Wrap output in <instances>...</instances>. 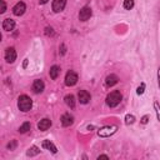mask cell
I'll return each mask as SVG.
<instances>
[{
  "label": "cell",
  "instance_id": "24",
  "mask_svg": "<svg viewBox=\"0 0 160 160\" xmlns=\"http://www.w3.org/2000/svg\"><path fill=\"white\" fill-rule=\"evenodd\" d=\"M144 90H145V84L144 83H141V85L138 88V90H136V93L139 94V95H141L143 93H144Z\"/></svg>",
  "mask_w": 160,
  "mask_h": 160
},
{
  "label": "cell",
  "instance_id": "8",
  "mask_svg": "<svg viewBox=\"0 0 160 160\" xmlns=\"http://www.w3.org/2000/svg\"><path fill=\"white\" fill-rule=\"evenodd\" d=\"M25 10H26V5H25L23 2H19V3H16V4L14 5V8H13V14L16 15V16H20V15H23V14L25 13Z\"/></svg>",
  "mask_w": 160,
  "mask_h": 160
},
{
  "label": "cell",
  "instance_id": "26",
  "mask_svg": "<svg viewBox=\"0 0 160 160\" xmlns=\"http://www.w3.org/2000/svg\"><path fill=\"white\" fill-rule=\"evenodd\" d=\"M45 30H46V31H45V34H46V35H54V31H53V29H51V28H46Z\"/></svg>",
  "mask_w": 160,
  "mask_h": 160
},
{
  "label": "cell",
  "instance_id": "11",
  "mask_svg": "<svg viewBox=\"0 0 160 160\" xmlns=\"http://www.w3.org/2000/svg\"><path fill=\"white\" fill-rule=\"evenodd\" d=\"M78 99L81 104H88L89 100H90V94L86 90H80L78 93Z\"/></svg>",
  "mask_w": 160,
  "mask_h": 160
},
{
  "label": "cell",
  "instance_id": "15",
  "mask_svg": "<svg viewBox=\"0 0 160 160\" xmlns=\"http://www.w3.org/2000/svg\"><path fill=\"white\" fill-rule=\"evenodd\" d=\"M43 148L46 149V150H49V151H51L53 154H56V153H58L56 146H55L50 140H44V141H43Z\"/></svg>",
  "mask_w": 160,
  "mask_h": 160
},
{
  "label": "cell",
  "instance_id": "4",
  "mask_svg": "<svg viewBox=\"0 0 160 160\" xmlns=\"http://www.w3.org/2000/svg\"><path fill=\"white\" fill-rule=\"evenodd\" d=\"M78 74L75 71H68L67 75H65V85L67 86H74L76 83H78Z\"/></svg>",
  "mask_w": 160,
  "mask_h": 160
},
{
  "label": "cell",
  "instance_id": "29",
  "mask_svg": "<svg viewBox=\"0 0 160 160\" xmlns=\"http://www.w3.org/2000/svg\"><path fill=\"white\" fill-rule=\"evenodd\" d=\"M67 53V49H65V45H61V55H64V54H65Z\"/></svg>",
  "mask_w": 160,
  "mask_h": 160
},
{
  "label": "cell",
  "instance_id": "18",
  "mask_svg": "<svg viewBox=\"0 0 160 160\" xmlns=\"http://www.w3.org/2000/svg\"><path fill=\"white\" fill-rule=\"evenodd\" d=\"M40 153V149L38 148V146H31L28 151H26V155L28 156H35V155H38Z\"/></svg>",
  "mask_w": 160,
  "mask_h": 160
},
{
  "label": "cell",
  "instance_id": "14",
  "mask_svg": "<svg viewBox=\"0 0 160 160\" xmlns=\"http://www.w3.org/2000/svg\"><path fill=\"white\" fill-rule=\"evenodd\" d=\"M118 76L116 75H114V74H110V75H108L106 76V79H105V86H108V88H110V86H114L115 84H118Z\"/></svg>",
  "mask_w": 160,
  "mask_h": 160
},
{
  "label": "cell",
  "instance_id": "21",
  "mask_svg": "<svg viewBox=\"0 0 160 160\" xmlns=\"http://www.w3.org/2000/svg\"><path fill=\"white\" fill-rule=\"evenodd\" d=\"M134 121H135V116H134V115L128 114V115L125 116V124H126V125H130V124H133Z\"/></svg>",
  "mask_w": 160,
  "mask_h": 160
},
{
  "label": "cell",
  "instance_id": "9",
  "mask_svg": "<svg viewBox=\"0 0 160 160\" xmlns=\"http://www.w3.org/2000/svg\"><path fill=\"white\" fill-rule=\"evenodd\" d=\"M50 126H51V120L48 119V118H44V119H41V120L38 123V129H39L40 132L48 130Z\"/></svg>",
  "mask_w": 160,
  "mask_h": 160
},
{
  "label": "cell",
  "instance_id": "17",
  "mask_svg": "<svg viewBox=\"0 0 160 160\" xmlns=\"http://www.w3.org/2000/svg\"><path fill=\"white\" fill-rule=\"evenodd\" d=\"M59 73H60V69H59V67H58V65H53V67L50 68V71H49V74H50V78H51L53 80L58 79V76H59Z\"/></svg>",
  "mask_w": 160,
  "mask_h": 160
},
{
  "label": "cell",
  "instance_id": "13",
  "mask_svg": "<svg viewBox=\"0 0 160 160\" xmlns=\"http://www.w3.org/2000/svg\"><path fill=\"white\" fill-rule=\"evenodd\" d=\"M14 28H15V21L13 19L8 18L3 21V29L5 31H11V30H14Z\"/></svg>",
  "mask_w": 160,
  "mask_h": 160
},
{
  "label": "cell",
  "instance_id": "12",
  "mask_svg": "<svg viewBox=\"0 0 160 160\" xmlns=\"http://www.w3.org/2000/svg\"><path fill=\"white\" fill-rule=\"evenodd\" d=\"M61 125L63 126H70L73 123H74V116L73 115H70L69 113H67V114H64L63 116H61Z\"/></svg>",
  "mask_w": 160,
  "mask_h": 160
},
{
  "label": "cell",
  "instance_id": "6",
  "mask_svg": "<svg viewBox=\"0 0 160 160\" xmlns=\"http://www.w3.org/2000/svg\"><path fill=\"white\" fill-rule=\"evenodd\" d=\"M93 15V11H91V9L89 8V6H84L80 11H79V20H81V21H86V20H89L90 19V16Z\"/></svg>",
  "mask_w": 160,
  "mask_h": 160
},
{
  "label": "cell",
  "instance_id": "25",
  "mask_svg": "<svg viewBox=\"0 0 160 160\" xmlns=\"http://www.w3.org/2000/svg\"><path fill=\"white\" fill-rule=\"evenodd\" d=\"M15 146H16V141H15V140H13L11 144H8V149H9V150H13Z\"/></svg>",
  "mask_w": 160,
  "mask_h": 160
},
{
  "label": "cell",
  "instance_id": "1",
  "mask_svg": "<svg viewBox=\"0 0 160 160\" xmlns=\"http://www.w3.org/2000/svg\"><path fill=\"white\" fill-rule=\"evenodd\" d=\"M33 106V100H31L28 95H20L19 99H18V108L20 111L23 113H26L31 109Z\"/></svg>",
  "mask_w": 160,
  "mask_h": 160
},
{
  "label": "cell",
  "instance_id": "3",
  "mask_svg": "<svg viewBox=\"0 0 160 160\" xmlns=\"http://www.w3.org/2000/svg\"><path fill=\"white\" fill-rule=\"evenodd\" d=\"M118 130V126L116 125H106V126H103L98 130V135L100 138H109L111 135H114Z\"/></svg>",
  "mask_w": 160,
  "mask_h": 160
},
{
  "label": "cell",
  "instance_id": "31",
  "mask_svg": "<svg viewBox=\"0 0 160 160\" xmlns=\"http://www.w3.org/2000/svg\"><path fill=\"white\" fill-rule=\"evenodd\" d=\"M49 0H40V4H46Z\"/></svg>",
  "mask_w": 160,
  "mask_h": 160
},
{
  "label": "cell",
  "instance_id": "32",
  "mask_svg": "<svg viewBox=\"0 0 160 160\" xmlns=\"http://www.w3.org/2000/svg\"><path fill=\"white\" fill-rule=\"evenodd\" d=\"M26 65H28V59H25V61H24V68H26Z\"/></svg>",
  "mask_w": 160,
  "mask_h": 160
},
{
  "label": "cell",
  "instance_id": "28",
  "mask_svg": "<svg viewBox=\"0 0 160 160\" xmlns=\"http://www.w3.org/2000/svg\"><path fill=\"white\" fill-rule=\"evenodd\" d=\"M158 85H159V88H160V67H159V69H158Z\"/></svg>",
  "mask_w": 160,
  "mask_h": 160
},
{
  "label": "cell",
  "instance_id": "22",
  "mask_svg": "<svg viewBox=\"0 0 160 160\" xmlns=\"http://www.w3.org/2000/svg\"><path fill=\"white\" fill-rule=\"evenodd\" d=\"M154 109H155V113H156V118L160 121V105H159L158 102H154Z\"/></svg>",
  "mask_w": 160,
  "mask_h": 160
},
{
  "label": "cell",
  "instance_id": "5",
  "mask_svg": "<svg viewBox=\"0 0 160 160\" xmlns=\"http://www.w3.org/2000/svg\"><path fill=\"white\" fill-rule=\"evenodd\" d=\"M4 58H5L6 63H9V64L14 63V61L16 60V51H15V49H14V48H8V49L5 50Z\"/></svg>",
  "mask_w": 160,
  "mask_h": 160
},
{
  "label": "cell",
  "instance_id": "10",
  "mask_svg": "<svg viewBox=\"0 0 160 160\" xmlns=\"http://www.w3.org/2000/svg\"><path fill=\"white\" fill-rule=\"evenodd\" d=\"M44 88H45V85H44V83H43L41 79H37V80L33 83V91H34L35 94L43 93V91H44Z\"/></svg>",
  "mask_w": 160,
  "mask_h": 160
},
{
  "label": "cell",
  "instance_id": "2",
  "mask_svg": "<svg viewBox=\"0 0 160 160\" xmlns=\"http://www.w3.org/2000/svg\"><path fill=\"white\" fill-rule=\"evenodd\" d=\"M123 97H121V93L115 90V91H111L108 97H106V105L110 106V108H115L120 104Z\"/></svg>",
  "mask_w": 160,
  "mask_h": 160
},
{
  "label": "cell",
  "instance_id": "23",
  "mask_svg": "<svg viewBox=\"0 0 160 160\" xmlns=\"http://www.w3.org/2000/svg\"><path fill=\"white\" fill-rule=\"evenodd\" d=\"M0 4H2V10H0V13L4 14L6 11V4H5L4 0H0Z\"/></svg>",
  "mask_w": 160,
  "mask_h": 160
},
{
  "label": "cell",
  "instance_id": "16",
  "mask_svg": "<svg viewBox=\"0 0 160 160\" xmlns=\"http://www.w3.org/2000/svg\"><path fill=\"white\" fill-rule=\"evenodd\" d=\"M64 100H65V104H67L69 108H71V109L75 108V98H74V95H71V94L67 95V97L64 98Z\"/></svg>",
  "mask_w": 160,
  "mask_h": 160
},
{
  "label": "cell",
  "instance_id": "19",
  "mask_svg": "<svg viewBox=\"0 0 160 160\" xmlns=\"http://www.w3.org/2000/svg\"><path fill=\"white\" fill-rule=\"evenodd\" d=\"M30 128H31V125H30V123H24L20 128H19V133H21V134H24V133H28L29 130H30Z\"/></svg>",
  "mask_w": 160,
  "mask_h": 160
},
{
  "label": "cell",
  "instance_id": "27",
  "mask_svg": "<svg viewBox=\"0 0 160 160\" xmlns=\"http://www.w3.org/2000/svg\"><path fill=\"white\" fill-rule=\"evenodd\" d=\"M148 121H149V116H148V115H145V116L141 118V123H143V124H146Z\"/></svg>",
  "mask_w": 160,
  "mask_h": 160
},
{
  "label": "cell",
  "instance_id": "30",
  "mask_svg": "<svg viewBox=\"0 0 160 160\" xmlns=\"http://www.w3.org/2000/svg\"><path fill=\"white\" fill-rule=\"evenodd\" d=\"M100 159H109V156L108 155H99L98 156V160H100Z\"/></svg>",
  "mask_w": 160,
  "mask_h": 160
},
{
  "label": "cell",
  "instance_id": "20",
  "mask_svg": "<svg viewBox=\"0 0 160 160\" xmlns=\"http://www.w3.org/2000/svg\"><path fill=\"white\" fill-rule=\"evenodd\" d=\"M124 8L126 10H130L134 8V0H124Z\"/></svg>",
  "mask_w": 160,
  "mask_h": 160
},
{
  "label": "cell",
  "instance_id": "7",
  "mask_svg": "<svg viewBox=\"0 0 160 160\" xmlns=\"http://www.w3.org/2000/svg\"><path fill=\"white\" fill-rule=\"evenodd\" d=\"M65 5H67V0H53V4H51L53 10L55 13L63 11L64 8H65Z\"/></svg>",
  "mask_w": 160,
  "mask_h": 160
}]
</instances>
